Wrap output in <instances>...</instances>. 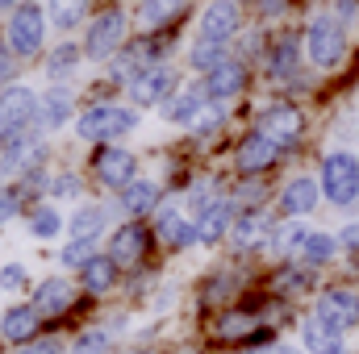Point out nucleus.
I'll use <instances>...</instances> for the list:
<instances>
[{
	"instance_id": "obj_1",
	"label": "nucleus",
	"mask_w": 359,
	"mask_h": 354,
	"mask_svg": "<svg viewBox=\"0 0 359 354\" xmlns=\"http://www.w3.org/2000/svg\"><path fill=\"white\" fill-rule=\"evenodd\" d=\"M347 46H351L347 25H343L334 13H318V17H309V25H305V59H309L318 71H334V67H343Z\"/></svg>"
},
{
	"instance_id": "obj_2",
	"label": "nucleus",
	"mask_w": 359,
	"mask_h": 354,
	"mask_svg": "<svg viewBox=\"0 0 359 354\" xmlns=\"http://www.w3.org/2000/svg\"><path fill=\"white\" fill-rule=\"evenodd\" d=\"M138 129V108L134 104H88L80 117H76V134L84 142H96V146H109L126 134Z\"/></svg>"
},
{
	"instance_id": "obj_3",
	"label": "nucleus",
	"mask_w": 359,
	"mask_h": 354,
	"mask_svg": "<svg viewBox=\"0 0 359 354\" xmlns=\"http://www.w3.org/2000/svg\"><path fill=\"white\" fill-rule=\"evenodd\" d=\"M322 200L334 204V208H355L359 204V155L355 150H330L322 159Z\"/></svg>"
},
{
	"instance_id": "obj_4",
	"label": "nucleus",
	"mask_w": 359,
	"mask_h": 354,
	"mask_svg": "<svg viewBox=\"0 0 359 354\" xmlns=\"http://www.w3.org/2000/svg\"><path fill=\"white\" fill-rule=\"evenodd\" d=\"M46 25H50L46 8H42L38 0H21V4L8 13V21H4V42H8V50H13L17 59H34V55L42 50V42H46Z\"/></svg>"
},
{
	"instance_id": "obj_5",
	"label": "nucleus",
	"mask_w": 359,
	"mask_h": 354,
	"mask_svg": "<svg viewBox=\"0 0 359 354\" xmlns=\"http://www.w3.org/2000/svg\"><path fill=\"white\" fill-rule=\"evenodd\" d=\"M126 34H130V17L121 8H100L88 21V34H84V59L113 63L126 46Z\"/></svg>"
},
{
	"instance_id": "obj_6",
	"label": "nucleus",
	"mask_w": 359,
	"mask_h": 354,
	"mask_svg": "<svg viewBox=\"0 0 359 354\" xmlns=\"http://www.w3.org/2000/svg\"><path fill=\"white\" fill-rule=\"evenodd\" d=\"M38 129V92L29 84L0 88V138H21Z\"/></svg>"
},
{
	"instance_id": "obj_7",
	"label": "nucleus",
	"mask_w": 359,
	"mask_h": 354,
	"mask_svg": "<svg viewBox=\"0 0 359 354\" xmlns=\"http://www.w3.org/2000/svg\"><path fill=\"white\" fill-rule=\"evenodd\" d=\"M276 225H280V221H271V213H264V208H247V213L234 217L226 242H230L234 255H259V250H268L271 246Z\"/></svg>"
},
{
	"instance_id": "obj_8",
	"label": "nucleus",
	"mask_w": 359,
	"mask_h": 354,
	"mask_svg": "<svg viewBox=\"0 0 359 354\" xmlns=\"http://www.w3.org/2000/svg\"><path fill=\"white\" fill-rule=\"evenodd\" d=\"M313 313H322L326 321H334L343 334L359 330V288L351 283H330L313 296Z\"/></svg>"
},
{
	"instance_id": "obj_9",
	"label": "nucleus",
	"mask_w": 359,
	"mask_h": 354,
	"mask_svg": "<svg viewBox=\"0 0 359 354\" xmlns=\"http://www.w3.org/2000/svg\"><path fill=\"white\" fill-rule=\"evenodd\" d=\"M151 242H155V229H147L142 221H121L113 234H109V250L117 267H142L151 255Z\"/></svg>"
},
{
	"instance_id": "obj_10",
	"label": "nucleus",
	"mask_w": 359,
	"mask_h": 354,
	"mask_svg": "<svg viewBox=\"0 0 359 354\" xmlns=\"http://www.w3.org/2000/svg\"><path fill=\"white\" fill-rule=\"evenodd\" d=\"M176 88H180L176 67L159 63V67H147V71H142L126 92H130V104H134V108H163Z\"/></svg>"
},
{
	"instance_id": "obj_11",
	"label": "nucleus",
	"mask_w": 359,
	"mask_h": 354,
	"mask_svg": "<svg viewBox=\"0 0 359 354\" xmlns=\"http://www.w3.org/2000/svg\"><path fill=\"white\" fill-rule=\"evenodd\" d=\"M76 300H80V288H76L67 275H46V279H38V283H34V296H29V304H34L46 321L67 317V313L76 309Z\"/></svg>"
},
{
	"instance_id": "obj_12",
	"label": "nucleus",
	"mask_w": 359,
	"mask_h": 354,
	"mask_svg": "<svg viewBox=\"0 0 359 354\" xmlns=\"http://www.w3.org/2000/svg\"><path fill=\"white\" fill-rule=\"evenodd\" d=\"M238 29H243V8H238V0H209V4L201 8L196 38L226 46L230 38H238Z\"/></svg>"
},
{
	"instance_id": "obj_13",
	"label": "nucleus",
	"mask_w": 359,
	"mask_h": 354,
	"mask_svg": "<svg viewBox=\"0 0 359 354\" xmlns=\"http://www.w3.org/2000/svg\"><path fill=\"white\" fill-rule=\"evenodd\" d=\"M318 292H322L318 271L305 267V263H297V259H284V263L268 275V296H280V300H292V296H318Z\"/></svg>"
},
{
	"instance_id": "obj_14",
	"label": "nucleus",
	"mask_w": 359,
	"mask_h": 354,
	"mask_svg": "<svg viewBox=\"0 0 359 354\" xmlns=\"http://www.w3.org/2000/svg\"><path fill=\"white\" fill-rule=\"evenodd\" d=\"M297 346L305 354H334L339 346H347V334L334 325V321H326L322 313H301V321H297Z\"/></svg>"
},
{
	"instance_id": "obj_15",
	"label": "nucleus",
	"mask_w": 359,
	"mask_h": 354,
	"mask_svg": "<svg viewBox=\"0 0 359 354\" xmlns=\"http://www.w3.org/2000/svg\"><path fill=\"white\" fill-rule=\"evenodd\" d=\"M259 134H268L271 142L280 146V150H288L292 142H301V134H305V113L297 108V104H268L264 113H259V125H255Z\"/></svg>"
},
{
	"instance_id": "obj_16",
	"label": "nucleus",
	"mask_w": 359,
	"mask_h": 354,
	"mask_svg": "<svg viewBox=\"0 0 359 354\" xmlns=\"http://www.w3.org/2000/svg\"><path fill=\"white\" fill-rule=\"evenodd\" d=\"M92 171L96 179L104 183V187H113V192H121L126 183H134L138 179V155L134 150H126V146H100L96 150V159H92Z\"/></svg>"
},
{
	"instance_id": "obj_17",
	"label": "nucleus",
	"mask_w": 359,
	"mask_h": 354,
	"mask_svg": "<svg viewBox=\"0 0 359 354\" xmlns=\"http://www.w3.org/2000/svg\"><path fill=\"white\" fill-rule=\"evenodd\" d=\"M42 325H46V317H42L29 300H17V304H8V309L0 313V342H8V346H29L34 338H42Z\"/></svg>"
},
{
	"instance_id": "obj_18",
	"label": "nucleus",
	"mask_w": 359,
	"mask_h": 354,
	"mask_svg": "<svg viewBox=\"0 0 359 354\" xmlns=\"http://www.w3.org/2000/svg\"><path fill=\"white\" fill-rule=\"evenodd\" d=\"M238 217V204L230 196H217L213 204H205L192 221H196V246H222L230 238V225Z\"/></svg>"
},
{
	"instance_id": "obj_19",
	"label": "nucleus",
	"mask_w": 359,
	"mask_h": 354,
	"mask_svg": "<svg viewBox=\"0 0 359 354\" xmlns=\"http://www.w3.org/2000/svg\"><path fill=\"white\" fill-rule=\"evenodd\" d=\"M280 146L271 142L268 134H247L243 142H238V150H234V167L243 171V176H264V171H271L276 163H280Z\"/></svg>"
},
{
	"instance_id": "obj_20",
	"label": "nucleus",
	"mask_w": 359,
	"mask_h": 354,
	"mask_svg": "<svg viewBox=\"0 0 359 354\" xmlns=\"http://www.w3.org/2000/svg\"><path fill=\"white\" fill-rule=\"evenodd\" d=\"M155 238L168 250H188V246H196V221L188 213H180V204H159V213H155Z\"/></svg>"
},
{
	"instance_id": "obj_21",
	"label": "nucleus",
	"mask_w": 359,
	"mask_h": 354,
	"mask_svg": "<svg viewBox=\"0 0 359 354\" xmlns=\"http://www.w3.org/2000/svg\"><path fill=\"white\" fill-rule=\"evenodd\" d=\"M322 204V183L313 176H292L280 187V213L284 217H309Z\"/></svg>"
},
{
	"instance_id": "obj_22",
	"label": "nucleus",
	"mask_w": 359,
	"mask_h": 354,
	"mask_svg": "<svg viewBox=\"0 0 359 354\" xmlns=\"http://www.w3.org/2000/svg\"><path fill=\"white\" fill-rule=\"evenodd\" d=\"M205 104H209V92H205V80H201V84H180L159 113H163L168 125H192Z\"/></svg>"
},
{
	"instance_id": "obj_23",
	"label": "nucleus",
	"mask_w": 359,
	"mask_h": 354,
	"mask_svg": "<svg viewBox=\"0 0 359 354\" xmlns=\"http://www.w3.org/2000/svg\"><path fill=\"white\" fill-rule=\"evenodd\" d=\"M205 92H209V100H217V104H230L234 96H243V92H247V63H243V59H226L217 71L205 76Z\"/></svg>"
},
{
	"instance_id": "obj_24",
	"label": "nucleus",
	"mask_w": 359,
	"mask_h": 354,
	"mask_svg": "<svg viewBox=\"0 0 359 354\" xmlns=\"http://www.w3.org/2000/svg\"><path fill=\"white\" fill-rule=\"evenodd\" d=\"M67 121H76V96L72 88L55 84L38 96V129H63Z\"/></svg>"
},
{
	"instance_id": "obj_25",
	"label": "nucleus",
	"mask_w": 359,
	"mask_h": 354,
	"mask_svg": "<svg viewBox=\"0 0 359 354\" xmlns=\"http://www.w3.org/2000/svg\"><path fill=\"white\" fill-rule=\"evenodd\" d=\"M268 76L280 84H292L301 76V38L297 34H280L268 46Z\"/></svg>"
},
{
	"instance_id": "obj_26",
	"label": "nucleus",
	"mask_w": 359,
	"mask_h": 354,
	"mask_svg": "<svg viewBox=\"0 0 359 354\" xmlns=\"http://www.w3.org/2000/svg\"><path fill=\"white\" fill-rule=\"evenodd\" d=\"M117 283H121V267L113 263V255H92L80 271V288L88 296H109Z\"/></svg>"
},
{
	"instance_id": "obj_27",
	"label": "nucleus",
	"mask_w": 359,
	"mask_h": 354,
	"mask_svg": "<svg viewBox=\"0 0 359 354\" xmlns=\"http://www.w3.org/2000/svg\"><path fill=\"white\" fill-rule=\"evenodd\" d=\"M121 208L138 221V217H147V213H159V204H163V187L155 183V179H134V183H126L121 192Z\"/></svg>"
},
{
	"instance_id": "obj_28",
	"label": "nucleus",
	"mask_w": 359,
	"mask_h": 354,
	"mask_svg": "<svg viewBox=\"0 0 359 354\" xmlns=\"http://www.w3.org/2000/svg\"><path fill=\"white\" fill-rule=\"evenodd\" d=\"M104 229H109V208L104 204H80L67 217V238L72 242H100Z\"/></svg>"
},
{
	"instance_id": "obj_29",
	"label": "nucleus",
	"mask_w": 359,
	"mask_h": 354,
	"mask_svg": "<svg viewBox=\"0 0 359 354\" xmlns=\"http://www.w3.org/2000/svg\"><path fill=\"white\" fill-rule=\"evenodd\" d=\"M339 255H343V246H339V238H334L330 229H309V238H305V242H301V250H297V263L322 271V267L334 263Z\"/></svg>"
},
{
	"instance_id": "obj_30",
	"label": "nucleus",
	"mask_w": 359,
	"mask_h": 354,
	"mask_svg": "<svg viewBox=\"0 0 359 354\" xmlns=\"http://www.w3.org/2000/svg\"><path fill=\"white\" fill-rule=\"evenodd\" d=\"M305 238H309V225H301V221H297V217H292V221H280V225H276V234H271V255H280V263H284V259H297V250H301V242H305Z\"/></svg>"
},
{
	"instance_id": "obj_31",
	"label": "nucleus",
	"mask_w": 359,
	"mask_h": 354,
	"mask_svg": "<svg viewBox=\"0 0 359 354\" xmlns=\"http://www.w3.org/2000/svg\"><path fill=\"white\" fill-rule=\"evenodd\" d=\"M184 13V0H138V25L142 29H163Z\"/></svg>"
},
{
	"instance_id": "obj_32",
	"label": "nucleus",
	"mask_w": 359,
	"mask_h": 354,
	"mask_svg": "<svg viewBox=\"0 0 359 354\" xmlns=\"http://www.w3.org/2000/svg\"><path fill=\"white\" fill-rule=\"evenodd\" d=\"M226 59H230V50H226L222 42H205V38H196V42H192V50H188V67H192V71H201V76L217 71Z\"/></svg>"
},
{
	"instance_id": "obj_33",
	"label": "nucleus",
	"mask_w": 359,
	"mask_h": 354,
	"mask_svg": "<svg viewBox=\"0 0 359 354\" xmlns=\"http://www.w3.org/2000/svg\"><path fill=\"white\" fill-rule=\"evenodd\" d=\"M67 229V221H63V213L55 208V204H38V208H29V234L38 238V242H50V238H59Z\"/></svg>"
},
{
	"instance_id": "obj_34",
	"label": "nucleus",
	"mask_w": 359,
	"mask_h": 354,
	"mask_svg": "<svg viewBox=\"0 0 359 354\" xmlns=\"http://www.w3.org/2000/svg\"><path fill=\"white\" fill-rule=\"evenodd\" d=\"M84 13H88V0H46V17H50V25L55 29H76L80 21H84Z\"/></svg>"
},
{
	"instance_id": "obj_35",
	"label": "nucleus",
	"mask_w": 359,
	"mask_h": 354,
	"mask_svg": "<svg viewBox=\"0 0 359 354\" xmlns=\"http://www.w3.org/2000/svg\"><path fill=\"white\" fill-rule=\"evenodd\" d=\"M80 59H84V50H80L76 42H63V46L50 50V59H46V76H50V80H67V76L80 67Z\"/></svg>"
},
{
	"instance_id": "obj_36",
	"label": "nucleus",
	"mask_w": 359,
	"mask_h": 354,
	"mask_svg": "<svg viewBox=\"0 0 359 354\" xmlns=\"http://www.w3.org/2000/svg\"><path fill=\"white\" fill-rule=\"evenodd\" d=\"M113 330L109 325H92L84 334H76V342H72V354H113Z\"/></svg>"
},
{
	"instance_id": "obj_37",
	"label": "nucleus",
	"mask_w": 359,
	"mask_h": 354,
	"mask_svg": "<svg viewBox=\"0 0 359 354\" xmlns=\"http://www.w3.org/2000/svg\"><path fill=\"white\" fill-rule=\"evenodd\" d=\"M234 283H238V275H234V271H217V275H213V279L205 283L201 300H205V304H226V300H230V296L238 292Z\"/></svg>"
},
{
	"instance_id": "obj_38",
	"label": "nucleus",
	"mask_w": 359,
	"mask_h": 354,
	"mask_svg": "<svg viewBox=\"0 0 359 354\" xmlns=\"http://www.w3.org/2000/svg\"><path fill=\"white\" fill-rule=\"evenodd\" d=\"M222 125H226V104H217V100H209V104L201 108V117H196V121H192L188 129H192L196 138H209V134H217Z\"/></svg>"
},
{
	"instance_id": "obj_39",
	"label": "nucleus",
	"mask_w": 359,
	"mask_h": 354,
	"mask_svg": "<svg viewBox=\"0 0 359 354\" xmlns=\"http://www.w3.org/2000/svg\"><path fill=\"white\" fill-rule=\"evenodd\" d=\"M92 255H100L96 242H67L59 250V263H63V271H84V263H88Z\"/></svg>"
},
{
	"instance_id": "obj_40",
	"label": "nucleus",
	"mask_w": 359,
	"mask_h": 354,
	"mask_svg": "<svg viewBox=\"0 0 359 354\" xmlns=\"http://www.w3.org/2000/svg\"><path fill=\"white\" fill-rule=\"evenodd\" d=\"M50 196L55 200H80V192H84V183H80V176L76 171H59V176H50Z\"/></svg>"
},
{
	"instance_id": "obj_41",
	"label": "nucleus",
	"mask_w": 359,
	"mask_h": 354,
	"mask_svg": "<svg viewBox=\"0 0 359 354\" xmlns=\"http://www.w3.org/2000/svg\"><path fill=\"white\" fill-rule=\"evenodd\" d=\"M25 288H29V271H25V263H4L0 267V292L17 296V292H25Z\"/></svg>"
},
{
	"instance_id": "obj_42",
	"label": "nucleus",
	"mask_w": 359,
	"mask_h": 354,
	"mask_svg": "<svg viewBox=\"0 0 359 354\" xmlns=\"http://www.w3.org/2000/svg\"><path fill=\"white\" fill-rule=\"evenodd\" d=\"M17 354H72V346L59 334H46V338H34L29 346H17Z\"/></svg>"
},
{
	"instance_id": "obj_43",
	"label": "nucleus",
	"mask_w": 359,
	"mask_h": 354,
	"mask_svg": "<svg viewBox=\"0 0 359 354\" xmlns=\"http://www.w3.org/2000/svg\"><path fill=\"white\" fill-rule=\"evenodd\" d=\"M334 238H339L343 255H359V221H347V225H339V229H334Z\"/></svg>"
},
{
	"instance_id": "obj_44",
	"label": "nucleus",
	"mask_w": 359,
	"mask_h": 354,
	"mask_svg": "<svg viewBox=\"0 0 359 354\" xmlns=\"http://www.w3.org/2000/svg\"><path fill=\"white\" fill-rule=\"evenodd\" d=\"M238 354H305L301 346H292V342H268V346H255V351H238Z\"/></svg>"
},
{
	"instance_id": "obj_45",
	"label": "nucleus",
	"mask_w": 359,
	"mask_h": 354,
	"mask_svg": "<svg viewBox=\"0 0 359 354\" xmlns=\"http://www.w3.org/2000/svg\"><path fill=\"white\" fill-rule=\"evenodd\" d=\"M334 17H339L343 25L359 21V0H334Z\"/></svg>"
},
{
	"instance_id": "obj_46",
	"label": "nucleus",
	"mask_w": 359,
	"mask_h": 354,
	"mask_svg": "<svg viewBox=\"0 0 359 354\" xmlns=\"http://www.w3.org/2000/svg\"><path fill=\"white\" fill-rule=\"evenodd\" d=\"M13 59H17V55H13L8 42L0 38V84H8V76H13Z\"/></svg>"
},
{
	"instance_id": "obj_47",
	"label": "nucleus",
	"mask_w": 359,
	"mask_h": 354,
	"mask_svg": "<svg viewBox=\"0 0 359 354\" xmlns=\"http://www.w3.org/2000/svg\"><path fill=\"white\" fill-rule=\"evenodd\" d=\"M13 213H17V192H0V225L13 221Z\"/></svg>"
},
{
	"instance_id": "obj_48",
	"label": "nucleus",
	"mask_w": 359,
	"mask_h": 354,
	"mask_svg": "<svg viewBox=\"0 0 359 354\" xmlns=\"http://www.w3.org/2000/svg\"><path fill=\"white\" fill-rule=\"evenodd\" d=\"M259 8H264L268 17H280V13L288 8V0H259Z\"/></svg>"
},
{
	"instance_id": "obj_49",
	"label": "nucleus",
	"mask_w": 359,
	"mask_h": 354,
	"mask_svg": "<svg viewBox=\"0 0 359 354\" xmlns=\"http://www.w3.org/2000/svg\"><path fill=\"white\" fill-rule=\"evenodd\" d=\"M168 354H201V351H192V346H180V351H168Z\"/></svg>"
},
{
	"instance_id": "obj_50",
	"label": "nucleus",
	"mask_w": 359,
	"mask_h": 354,
	"mask_svg": "<svg viewBox=\"0 0 359 354\" xmlns=\"http://www.w3.org/2000/svg\"><path fill=\"white\" fill-rule=\"evenodd\" d=\"M130 354H168V351H151V346H142V351H130Z\"/></svg>"
},
{
	"instance_id": "obj_51",
	"label": "nucleus",
	"mask_w": 359,
	"mask_h": 354,
	"mask_svg": "<svg viewBox=\"0 0 359 354\" xmlns=\"http://www.w3.org/2000/svg\"><path fill=\"white\" fill-rule=\"evenodd\" d=\"M17 4H21V0H0V8H17Z\"/></svg>"
},
{
	"instance_id": "obj_52",
	"label": "nucleus",
	"mask_w": 359,
	"mask_h": 354,
	"mask_svg": "<svg viewBox=\"0 0 359 354\" xmlns=\"http://www.w3.org/2000/svg\"><path fill=\"white\" fill-rule=\"evenodd\" d=\"M334 354H359V351H351V346H339V351H334Z\"/></svg>"
},
{
	"instance_id": "obj_53",
	"label": "nucleus",
	"mask_w": 359,
	"mask_h": 354,
	"mask_svg": "<svg viewBox=\"0 0 359 354\" xmlns=\"http://www.w3.org/2000/svg\"><path fill=\"white\" fill-rule=\"evenodd\" d=\"M0 176H4V171H0Z\"/></svg>"
}]
</instances>
